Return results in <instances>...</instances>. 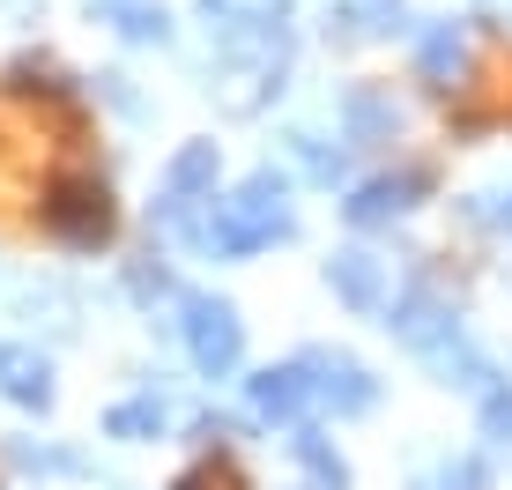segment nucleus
Masks as SVG:
<instances>
[{
    "mask_svg": "<svg viewBox=\"0 0 512 490\" xmlns=\"http://www.w3.org/2000/svg\"><path fill=\"white\" fill-rule=\"evenodd\" d=\"M297 231V208H290V179L275 171H253L238 194H216L201 208V223L186 231L193 253H216V260H245V253H268Z\"/></svg>",
    "mask_w": 512,
    "mask_h": 490,
    "instance_id": "1",
    "label": "nucleus"
},
{
    "mask_svg": "<svg viewBox=\"0 0 512 490\" xmlns=\"http://www.w3.org/2000/svg\"><path fill=\"white\" fill-rule=\"evenodd\" d=\"M171 327H179V342H186V357H193V372H201V379H231L238 364H245V320H238L231 297L186 290Z\"/></svg>",
    "mask_w": 512,
    "mask_h": 490,
    "instance_id": "2",
    "label": "nucleus"
},
{
    "mask_svg": "<svg viewBox=\"0 0 512 490\" xmlns=\"http://www.w3.org/2000/svg\"><path fill=\"white\" fill-rule=\"evenodd\" d=\"M379 327H386V335H394L401 349H416L423 364H438L453 342H468L461 305H453V297L438 290V283H409V290L394 297V305H386V320H379Z\"/></svg>",
    "mask_w": 512,
    "mask_h": 490,
    "instance_id": "3",
    "label": "nucleus"
},
{
    "mask_svg": "<svg viewBox=\"0 0 512 490\" xmlns=\"http://www.w3.org/2000/svg\"><path fill=\"white\" fill-rule=\"evenodd\" d=\"M216 171H223L216 142H186L164 164V186H156V201H149V223H164L171 238H186L193 223H201V208L216 201Z\"/></svg>",
    "mask_w": 512,
    "mask_h": 490,
    "instance_id": "4",
    "label": "nucleus"
},
{
    "mask_svg": "<svg viewBox=\"0 0 512 490\" xmlns=\"http://www.w3.org/2000/svg\"><path fill=\"white\" fill-rule=\"evenodd\" d=\"M45 231L60 245H75V253H97L104 238H112V194H104V179H60L45 194Z\"/></svg>",
    "mask_w": 512,
    "mask_h": 490,
    "instance_id": "5",
    "label": "nucleus"
},
{
    "mask_svg": "<svg viewBox=\"0 0 512 490\" xmlns=\"http://www.w3.org/2000/svg\"><path fill=\"white\" fill-rule=\"evenodd\" d=\"M305 379H312V409H327V416H372L379 409V379H372V364H357L349 349H305Z\"/></svg>",
    "mask_w": 512,
    "mask_h": 490,
    "instance_id": "6",
    "label": "nucleus"
},
{
    "mask_svg": "<svg viewBox=\"0 0 512 490\" xmlns=\"http://www.w3.org/2000/svg\"><path fill=\"white\" fill-rule=\"evenodd\" d=\"M245 409H253V424H282V431H297V424H305V409H312V379H305V364H260V372L245 379Z\"/></svg>",
    "mask_w": 512,
    "mask_h": 490,
    "instance_id": "7",
    "label": "nucleus"
},
{
    "mask_svg": "<svg viewBox=\"0 0 512 490\" xmlns=\"http://www.w3.org/2000/svg\"><path fill=\"white\" fill-rule=\"evenodd\" d=\"M431 194V171H386V179H364L357 194L342 201V216L357 223V231H379V223H394V216H409V208Z\"/></svg>",
    "mask_w": 512,
    "mask_h": 490,
    "instance_id": "8",
    "label": "nucleus"
},
{
    "mask_svg": "<svg viewBox=\"0 0 512 490\" xmlns=\"http://www.w3.org/2000/svg\"><path fill=\"white\" fill-rule=\"evenodd\" d=\"M327 290L342 297L349 312H386V305H394V290H386V260L364 253V245L327 253Z\"/></svg>",
    "mask_w": 512,
    "mask_h": 490,
    "instance_id": "9",
    "label": "nucleus"
},
{
    "mask_svg": "<svg viewBox=\"0 0 512 490\" xmlns=\"http://www.w3.org/2000/svg\"><path fill=\"white\" fill-rule=\"evenodd\" d=\"M0 394L15 401V409H52L60 401V379H52V357L45 349H23V342H8L0 349Z\"/></svg>",
    "mask_w": 512,
    "mask_h": 490,
    "instance_id": "10",
    "label": "nucleus"
},
{
    "mask_svg": "<svg viewBox=\"0 0 512 490\" xmlns=\"http://www.w3.org/2000/svg\"><path fill=\"white\" fill-rule=\"evenodd\" d=\"M104 439H119V446L171 439V401L156 394V379H149L141 394H127V401H112V409H104Z\"/></svg>",
    "mask_w": 512,
    "mask_h": 490,
    "instance_id": "11",
    "label": "nucleus"
},
{
    "mask_svg": "<svg viewBox=\"0 0 512 490\" xmlns=\"http://www.w3.org/2000/svg\"><path fill=\"white\" fill-rule=\"evenodd\" d=\"M290 461L312 476V490H349V461H342V453H334L312 424H297V431H290Z\"/></svg>",
    "mask_w": 512,
    "mask_h": 490,
    "instance_id": "12",
    "label": "nucleus"
},
{
    "mask_svg": "<svg viewBox=\"0 0 512 490\" xmlns=\"http://www.w3.org/2000/svg\"><path fill=\"white\" fill-rule=\"evenodd\" d=\"M342 119H349V142H379V134L401 127V104L386 97V90H349Z\"/></svg>",
    "mask_w": 512,
    "mask_h": 490,
    "instance_id": "13",
    "label": "nucleus"
},
{
    "mask_svg": "<svg viewBox=\"0 0 512 490\" xmlns=\"http://www.w3.org/2000/svg\"><path fill=\"white\" fill-rule=\"evenodd\" d=\"M8 461L23 468V476H82V453H67V446H52V439H8Z\"/></svg>",
    "mask_w": 512,
    "mask_h": 490,
    "instance_id": "14",
    "label": "nucleus"
},
{
    "mask_svg": "<svg viewBox=\"0 0 512 490\" xmlns=\"http://www.w3.org/2000/svg\"><path fill=\"white\" fill-rule=\"evenodd\" d=\"M290 156L305 164V179H320V186H334V179L349 171V149H342V142L327 149V134H290Z\"/></svg>",
    "mask_w": 512,
    "mask_h": 490,
    "instance_id": "15",
    "label": "nucleus"
},
{
    "mask_svg": "<svg viewBox=\"0 0 512 490\" xmlns=\"http://www.w3.org/2000/svg\"><path fill=\"white\" fill-rule=\"evenodd\" d=\"M416 60H423V75H431V82H453V75H461V60H468V45H461V30H453V23H438L431 38H423Z\"/></svg>",
    "mask_w": 512,
    "mask_h": 490,
    "instance_id": "16",
    "label": "nucleus"
},
{
    "mask_svg": "<svg viewBox=\"0 0 512 490\" xmlns=\"http://www.w3.org/2000/svg\"><path fill=\"white\" fill-rule=\"evenodd\" d=\"M401 0H342V23L357 30V38H386V30H401Z\"/></svg>",
    "mask_w": 512,
    "mask_h": 490,
    "instance_id": "17",
    "label": "nucleus"
},
{
    "mask_svg": "<svg viewBox=\"0 0 512 490\" xmlns=\"http://www.w3.org/2000/svg\"><path fill=\"white\" fill-rule=\"evenodd\" d=\"M475 424L490 446H512V379H498L490 394H475Z\"/></svg>",
    "mask_w": 512,
    "mask_h": 490,
    "instance_id": "18",
    "label": "nucleus"
},
{
    "mask_svg": "<svg viewBox=\"0 0 512 490\" xmlns=\"http://www.w3.org/2000/svg\"><path fill=\"white\" fill-rule=\"evenodd\" d=\"M104 8H119V0H104ZM119 30H127V38H141V45H164L171 38V15L164 8H149V0H127V8H119Z\"/></svg>",
    "mask_w": 512,
    "mask_h": 490,
    "instance_id": "19",
    "label": "nucleus"
},
{
    "mask_svg": "<svg viewBox=\"0 0 512 490\" xmlns=\"http://www.w3.org/2000/svg\"><path fill=\"white\" fill-rule=\"evenodd\" d=\"M416 490H490V476H483V461H468V453H461V461H438Z\"/></svg>",
    "mask_w": 512,
    "mask_h": 490,
    "instance_id": "20",
    "label": "nucleus"
},
{
    "mask_svg": "<svg viewBox=\"0 0 512 490\" xmlns=\"http://www.w3.org/2000/svg\"><path fill=\"white\" fill-rule=\"evenodd\" d=\"M483 223H498V231H512V186H498V194H490V208H483Z\"/></svg>",
    "mask_w": 512,
    "mask_h": 490,
    "instance_id": "21",
    "label": "nucleus"
}]
</instances>
